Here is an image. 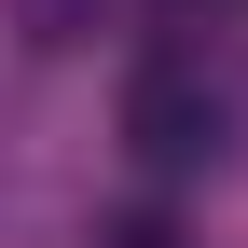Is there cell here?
I'll list each match as a JSON object with an SVG mask.
<instances>
[{"mask_svg":"<svg viewBox=\"0 0 248 248\" xmlns=\"http://www.w3.org/2000/svg\"><path fill=\"white\" fill-rule=\"evenodd\" d=\"M124 152H138L152 179H221V152H234L221 83H207L193 55H152V69L124 83Z\"/></svg>","mask_w":248,"mask_h":248,"instance_id":"1","label":"cell"},{"mask_svg":"<svg viewBox=\"0 0 248 248\" xmlns=\"http://www.w3.org/2000/svg\"><path fill=\"white\" fill-rule=\"evenodd\" d=\"M14 28L42 55H69V42H97V0H14Z\"/></svg>","mask_w":248,"mask_h":248,"instance_id":"2","label":"cell"},{"mask_svg":"<svg viewBox=\"0 0 248 248\" xmlns=\"http://www.w3.org/2000/svg\"><path fill=\"white\" fill-rule=\"evenodd\" d=\"M110 248H179V221H166V207H138V221H110Z\"/></svg>","mask_w":248,"mask_h":248,"instance_id":"3","label":"cell"},{"mask_svg":"<svg viewBox=\"0 0 248 248\" xmlns=\"http://www.w3.org/2000/svg\"><path fill=\"white\" fill-rule=\"evenodd\" d=\"M166 14H193V0H166Z\"/></svg>","mask_w":248,"mask_h":248,"instance_id":"4","label":"cell"}]
</instances>
